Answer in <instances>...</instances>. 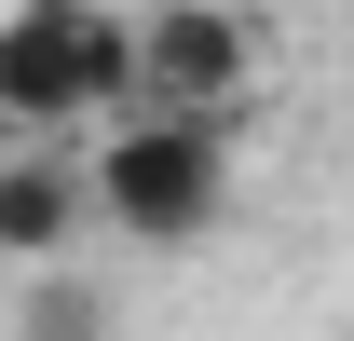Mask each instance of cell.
Returning <instances> with one entry per match:
<instances>
[{
  "label": "cell",
  "instance_id": "obj_1",
  "mask_svg": "<svg viewBox=\"0 0 354 341\" xmlns=\"http://www.w3.org/2000/svg\"><path fill=\"white\" fill-rule=\"evenodd\" d=\"M232 205V123L218 110H123L82 164V218L136 232V246H205Z\"/></svg>",
  "mask_w": 354,
  "mask_h": 341
},
{
  "label": "cell",
  "instance_id": "obj_2",
  "mask_svg": "<svg viewBox=\"0 0 354 341\" xmlns=\"http://www.w3.org/2000/svg\"><path fill=\"white\" fill-rule=\"evenodd\" d=\"M123 110V14L109 0H14L0 14V137H55Z\"/></svg>",
  "mask_w": 354,
  "mask_h": 341
},
{
  "label": "cell",
  "instance_id": "obj_3",
  "mask_svg": "<svg viewBox=\"0 0 354 341\" xmlns=\"http://www.w3.org/2000/svg\"><path fill=\"white\" fill-rule=\"evenodd\" d=\"M259 14L245 0H150L123 14V110H218L245 123V96H259Z\"/></svg>",
  "mask_w": 354,
  "mask_h": 341
},
{
  "label": "cell",
  "instance_id": "obj_4",
  "mask_svg": "<svg viewBox=\"0 0 354 341\" xmlns=\"http://www.w3.org/2000/svg\"><path fill=\"white\" fill-rule=\"evenodd\" d=\"M82 232V164H55L41 137H0V273H41Z\"/></svg>",
  "mask_w": 354,
  "mask_h": 341
},
{
  "label": "cell",
  "instance_id": "obj_5",
  "mask_svg": "<svg viewBox=\"0 0 354 341\" xmlns=\"http://www.w3.org/2000/svg\"><path fill=\"white\" fill-rule=\"evenodd\" d=\"M123 314H109V287H82V273H28V300H14V341H109Z\"/></svg>",
  "mask_w": 354,
  "mask_h": 341
}]
</instances>
